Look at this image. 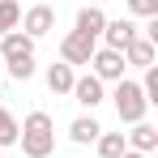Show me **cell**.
<instances>
[{
    "mask_svg": "<svg viewBox=\"0 0 158 158\" xmlns=\"http://www.w3.org/2000/svg\"><path fill=\"white\" fill-rule=\"evenodd\" d=\"M17 145L26 158H52L56 154V120L47 111H30L17 124Z\"/></svg>",
    "mask_w": 158,
    "mask_h": 158,
    "instance_id": "obj_1",
    "label": "cell"
},
{
    "mask_svg": "<svg viewBox=\"0 0 158 158\" xmlns=\"http://www.w3.org/2000/svg\"><path fill=\"white\" fill-rule=\"evenodd\" d=\"M111 103H115V115H120V124H141L145 120V111H150V103H145V94H141V81H115V90H111Z\"/></svg>",
    "mask_w": 158,
    "mask_h": 158,
    "instance_id": "obj_2",
    "label": "cell"
},
{
    "mask_svg": "<svg viewBox=\"0 0 158 158\" xmlns=\"http://www.w3.org/2000/svg\"><path fill=\"white\" fill-rule=\"evenodd\" d=\"M124 56L111 52V47H94V56H90V73L103 81V85H115V81H124Z\"/></svg>",
    "mask_w": 158,
    "mask_h": 158,
    "instance_id": "obj_3",
    "label": "cell"
},
{
    "mask_svg": "<svg viewBox=\"0 0 158 158\" xmlns=\"http://www.w3.org/2000/svg\"><path fill=\"white\" fill-rule=\"evenodd\" d=\"M22 34H26V39H34V43H39V39H47V34H52L56 30V9L52 4H30L26 13H22Z\"/></svg>",
    "mask_w": 158,
    "mask_h": 158,
    "instance_id": "obj_4",
    "label": "cell"
},
{
    "mask_svg": "<svg viewBox=\"0 0 158 158\" xmlns=\"http://www.w3.org/2000/svg\"><path fill=\"white\" fill-rule=\"evenodd\" d=\"M69 94H73V103H77L81 111H90V115H94V107H103V103H107V85H103L98 77H94V73H85V77H77Z\"/></svg>",
    "mask_w": 158,
    "mask_h": 158,
    "instance_id": "obj_5",
    "label": "cell"
},
{
    "mask_svg": "<svg viewBox=\"0 0 158 158\" xmlns=\"http://www.w3.org/2000/svg\"><path fill=\"white\" fill-rule=\"evenodd\" d=\"M94 39H85V34H77V30H69L64 39H60V60L69 64V69H77V64H90V56H94Z\"/></svg>",
    "mask_w": 158,
    "mask_h": 158,
    "instance_id": "obj_6",
    "label": "cell"
},
{
    "mask_svg": "<svg viewBox=\"0 0 158 158\" xmlns=\"http://www.w3.org/2000/svg\"><path fill=\"white\" fill-rule=\"evenodd\" d=\"M13 60H34V39H26L22 30H9L0 39V64H13Z\"/></svg>",
    "mask_w": 158,
    "mask_h": 158,
    "instance_id": "obj_7",
    "label": "cell"
},
{
    "mask_svg": "<svg viewBox=\"0 0 158 158\" xmlns=\"http://www.w3.org/2000/svg\"><path fill=\"white\" fill-rule=\"evenodd\" d=\"M137 34H141V30L132 26L128 17H115V22H107V26H103V34H98V39H103V47H111V52H124Z\"/></svg>",
    "mask_w": 158,
    "mask_h": 158,
    "instance_id": "obj_8",
    "label": "cell"
},
{
    "mask_svg": "<svg viewBox=\"0 0 158 158\" xmlns=\"http://www.w3.org/2000/svg\"><path fill=\"white\" fill-rule=\"evenodd\" d=\"M107 22H111V17H107L98 4H81V9H77V22H73V30L98 43V34H103V26H107Z\"/></svg>",
    "mask_w": 158,
    "mask_h": 158,
    "instance_id": "obj_9",
    "label": "cell"
},
{
    "mask_svg": "<svg viewBox=\"0 0 158 158\" xmlns=\"http://www.w3.org/2000/svg\"><path fill=\"white\" fill-rule=\"evenodd\" d=\"M120 56H124V64H132V69H150V64H158V47L150 43V39H141V34H137Z\"/></svg>",
    "mask_w": 158,
    "mask_h": 158,
    "instance_id": "obj_10",
    "label": "cell"
},
{
    "mask_svg": "<svg viewBox=\"0 0 158 158\" xmlns=\"http://www.w3.org/2000/svg\"><path fill=\"white\" fill-rule=\"evenodd\" d=\"M128 128L132 132H124L128 150H137V154H154V150H158V128H154V124L141 120V124H128Z\"/></svg>",
    "mask_w": 158,
    "mask_h": 158,
    "instance_id": "obj_11",
    "label": "cell"
},
{
    "mask_svg": "<svg viewBox=\"0 0 158 158\" xmlns=\"http://www.w3.org/2000/svg\"><path fill=\"white\" fill-rule=\"evenodd\" d=\"M98 132H103V124H98L90 111H85V115H77V120L69 124V137H73L77 145H94V141H98Z\"/></svg>",
    "mask_w": 158,
    "mask_h": 158,
    "instance_id": "obj_12",
    "label": "cell"
},
{
    "mask_svg": "<svg viewBox=\"0 0 158 158\" xmlns=\"http://www.w3.org/2000/svg\"><path fill=\"white\" fill-rule=\"evenodd\" d=\"M73 81H77V73H73L64 60H60V64H47V90H52V94H69Z\"/></svg>",
    "mask_w": 158,
    "mask_h": 158,
    "instance_id": "obj_13",
    "label": "cell"
},
{
    "mask_svg": "<svg viewBox=\"0 0 158 158\" xmlns=\"http://www.w3.org/2000/svg\"><path fill=\"white\" fill-rule=\"evenodd\" d=\"M94 150H98V158H120L124 150H128V141H124V132H98V141H94Z\"/></svg>",
    "mask_w": 158,
    "mask_h": 158,
    "instance_id": "obj_14",
    "label": "cell"
},
{
    "mask_svg": "<svg viewBox=\"0 0 158 158\" xmlns=\"http://www.w3.org/2000/svg\"><path fill=\"white\" fill-rule=\"evenodd\" d=\"M17 26H22V4L17 0H0V39Z\"/></svg>",
    "mask_w": 158,
    "mask_h": 158,
    "instance_id": "obj_15",
    "label": "cell"
},
{
    "mask_svg": "<svg viewBox=\"0 0 158 158\" xmlns=\"http://www.w3.org/2000/svg\"><path fill=\"white\" fill-rule=\"evenodd\" d=\"M4 145H17V120H13L9 107H0V150Z\"/></svg>",
    "mask_w": 158,
    "mask_h": 158,
    "instance_id": "obj_16",
    "label": "cell"
},
{
    "mask_svg": "<svg viewBox=\"0 0 158 158\" xmlns=\"http://www.w3.org/2000/svg\"><path fill=\"white\" fill-rule=\"evenodd\" d=\"M145 77H141V94H145V103L158 107V64H150V69H141Z\"/></svg>",
    "mask_w": 158,
    "mask_h": 158,
    "instance_id": "obj_17",
    "label": "cell"
},
{
    "mask_svg": "<svg viewBox=\"0 0 158 158\" xmlns=\"http://www.w3.org/2000/svg\"><path fill=\"white\" fill-rule=\"evenodd\" d=\"M132 17H158V0H124Z\"/></svg>",
    "mask_w": 158,
    "mask_h": 158,
    "instance_id": "obj_18",
    "label": "cell"
},
{
    "mask_svg": "<svg viewBox=\"0 0 158 158\" xmlns=\"http://www.w3.org/2000/svg\"><path fill=\"white\" fill-rule=\"evenodd\" d=\"M4 69H9L13 81H30L34 77V60H13V64H4Z\"/></svg>",
    "mask_w": 158,
    "mask_h": 158,
    "instance_id": "obj_19",
    "label": "cell"
},
{
    "mask_svg": "<svg viewBox=\"0 0 158 158\" xmlns=\"http://www.w3.org/2000/svg\"><path fill=\"white\" fill-rule=\"evenodd\" d=\"M120 158H150V154H137V150H124Z\"/></svg>",
    "mask_w": 158,
    "mask_h": 158,
    "instance_id": "obj_20",
    "label": "cell"
},
{
    "mask_svg": "<svg viewBox=\"0 0 158 158\" xmlns=\"http://www.w3.org/2000/svg\"><path fill=\"white\" fill-rule=\"evenodd\" d=\"M0 158H4V154H0Z\"/></svg>",
    "mask_w": 158,
    "mask_h": 158,
    "instance_id": "obj_21",
    "label": "cell"
}]
</instances>
